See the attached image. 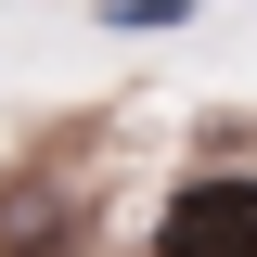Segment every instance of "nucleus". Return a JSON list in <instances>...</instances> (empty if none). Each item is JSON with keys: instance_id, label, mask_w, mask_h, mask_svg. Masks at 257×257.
Wrapping results in <instances>:
<instances>
[{"instance_id": "nucleus-1", "label": "nucleus", "mask_w": 257, "mask_h": 257, "mask_svg": "<svg viewBox=\"0 0 257 257\" xmlns=\"http://www.w3.org/2000/svg\"><path fill=\"white\" fill-rule=\"evenodd\" d=\"M155 257H257V180H231V167L180 180L155 219Z\"/></svg>"}]
</instances>
